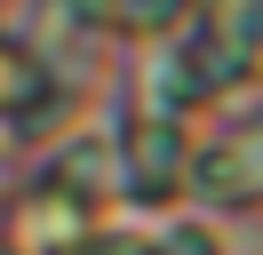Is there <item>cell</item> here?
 <instances>
[{
	"mask_svg": "<svg viewBox=\"0 0 263 255\" xmlns=\"http://www.w3.org/2000/svg\"><path fill=\"white\" fill-rule=\"evenodd\" d=\"M255 56H263V0H215L199 48L176 56V88L183 96H215L223 80H239Z\"/></svg>",
	"mask_w": 263,
	"mask_h": 255,
	"instance_id": "cell-1",
	"label": "cell"
}]
</instances>
